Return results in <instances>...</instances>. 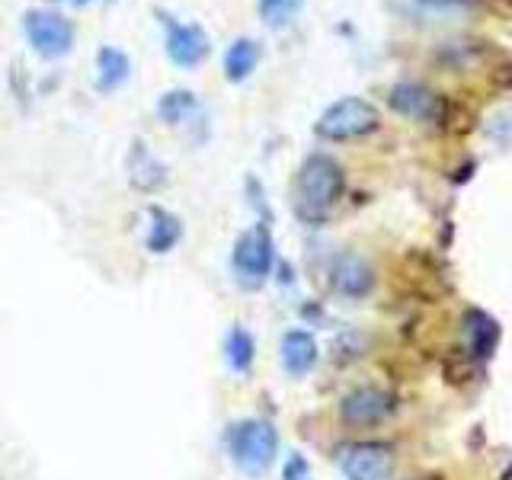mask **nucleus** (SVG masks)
<instances>
[{
	"instance_id": "f257e3e1",
	"label": "nucleus",
	"mask_w": 512,
	"mask_h": 480,
	"mask_svg": "<svg viewBox=\"0 0 512 480\" xmlns=\"http://www.w3.org/2000/svg\"><path fill=\"white\" fill-rule=\"evenodd\" d=\"M346 189V173L330 154H311L295 173V215L304 224H324Z\"/></svg>"
},
{
	"instance_id": "f03ea898",
	"label": "nucleus",
	"mask_w": 512,
	"mask_h": 480,
	"mask_svg": "<svg viewBox=\"0 0 512 480\" xmlns=\"http://www.w3.org/2000/svg\"><path fill=\"white\" fill-rule=\"evenodd\" d=\"M224 442H228L231 461L244 474H263L279 452V436L266 420L234 423L228 429V436H224Z\"/></svg>"
},
{
	"instance_id": "7ed1b4c3",
	"label": "nucleus",
	"mask_w": 512,
	"mask_h": 480,
	"mask_svg": "<svg viewBox=\"0 0 512 480\" xmlns=\"http://www.w3.org/2000/svg\"><path fill=\"white\" fill-rule=\"evenodd\" d=\"M23 36L29 48L45 61H58L74 52L77 29L64 13L52 7H36L23 13Z\"/></svg>"
},
{
	"instance_id": "20e7f679",
	"label": "nucleus",
	"mask_w": 512,
	"mask_h": 480,
	"mask_svg": "<svg viewBox=\"0 0 512 480\" xmlns=\"http://www.w3.org/2000/svg\"><path fill=\"white\" fill-rule=\"evenodd\" d=\"M378 109L375 103L362 100V96H343V100L330 103L314 125V132L324 141H352L362 135H372L378 128Z\"/></svg>"
},
{
	"instance_id": "39448f33",
	"label": "nucleus",
	"mask_w": 512,
	"mask_h": 480,
	"mask_svg": "<svg viewBox=\"0 0 512 480\" xmlns=\"http://www.w3.org/2000/svg\"><path fill=\"white\" fill-rule=\"evenodd\" d=\"M231 266L244 288H260L269 279L272 266H276V244H272L269 224H253L250 231L237 237Z\"/></svg>"
},
{
	"instance_id": "423d86ee",
	"label": "nucleus",
	"mask_w": 512,
	"mask_h": 480,
	"mask_svg": "<svg viewBox=\"0 0 512 480\" xmlns=\"http://www.w3.org/2000/svg\"><path fill=\"white\" fill-rule=\"evenodd\" d=\"M157 20L164 26V52L170 64L176 68H199V64L212 52V42H208V32L199 23H180L176 16L157 10Z\"/></svg>"
},
{
	"instance_id": "0eeeda50",
	"label": "nucleus",
	"mask_w": 512,
	"mask_h": 480,
	"mask_svg": "<svg viewBox=\"0 0 512 480\" xmlns=\"http://www.w3.org/2000/svg\"><path fill=\"white\" fill-rule=\"evenodd\" d=\"M388 106L400 116H407L420 125H442L448 116V103L445 96H439L426 84H413V80H400L388 93Z\"/></svg>"
},
{
	"instance_id": "6e6552de",
	"label": "nucleus",
	"mask_w": 512,
	"mask_h": 480,
	"mask_svg": "<svg viewBox=\"0 0 512 480\" xmlns=\"http://www.w3.org/2000/svg\"><path fill=\"white\" fill-rule=\"evenodd\" d=\"M336 464H340L346 480H388L394 468V455L388 445L356 442V445H343L336 452Z\"/></svg>"
},
{
	"instance_id": "1a4fd4ad",
	"label": "nucleus",
	"mask_w": 512,
	"mask_h": 480,
	"mask_svg": "<svg viewBox=\"0 0 512 480\" xmlns=\"http://www.w3.org/2000/svg\"><path fill=\"white\" fill-rule=\"evenodd\" d=\"M394 407H397L394 394H388L384 388H372V384H365V388H356V391H349L343 397L340 416H343V423H349V426H378L394 413Z\"/></svg>"
},
{
	"instance_id": "9d476101",
	"label": "nucleus",
	"mask_w": 512,
	"mask_h": 480,
	"mask_svg": "<svg viewBox=\"0 0 512 480\" xmlns=\"http://www.w3.org/2000/svg\"><path fill=\"white\" fill-rule=\"evenodd\" d=\"M330 279L343 298H365L375 288V269L368 266L359 253H343L340 260L333 263Z\"/></svg>"
},
{
	"instance_id": "9b49d317",
	"label": "nucleus",
	"mask_w": 512,
	"mask_h": 480,
	"mask_svg": "<svg viewBox=\"0 0 512 480\" xmlns=\"http://www.w3.org/2000/svg\"><path fill=\"white\" fill-rule=\"evenodd\" d=\"M260 58H263V48L256 39H250V36L234 39L228 48H224V58H221L224 77H228L231 84H244V80H250L253 71L260 68Z\"/></svg>"
},
{
	"instance_id": "f8f14e48",
	"label": "nucleus",
	"mask_w": 512,
	"mask_h": 480,
	"mask_svg": "<svg viewBox=\"0 0 512 480\" xmlns=\"http://www.w3.org/2000/svg\"><path fill=\"white\" fill-rule=\"evenodd\" d=\"M128 183L141 192H154L167 183V167L148 151L144 141H135L132 151H128Z\"/></svg>"
},
{
	"instance_id": "ddd939ff",
	"label": "nucleus",
	"mask_w": 512,
	"mask_h": 480,
	"mask_svg": "<svg viewBox=\"0 0 512 480\" xmlns=\"http://www.w3.org/2000/svg\"><path fill=\"white\" fill-rule=\"evenodd\" d=\"M317 365V340L308 330H288L282 336V368L288 375H308Z\"/></svg>"
},
{
	"instance_id": "4468645a",
	"label": "nucleus",
	"mask_w": 512,
	"mask_h": 480,
	"mask_svg": "<svg viewBox=\"0 0 512 480\" xmlns=\"http://www.w3.org/2000/svg\"><path fill=\"white\" fill-rule=\"evenodd\" d=\"M128 77H132V58L116 45H103L100 52H96V90L112 93L125 87Z\"/></svg>"
},
{
	"instance_id": "2eb2a0df",
	"label": "nucleus",
	"mask_w": 512,
	"mask_h": 480,
	"mask_svg": "<svg viewBox=\"0 0 512 480\" xmlns=\"http://www.w3.org/2000/svg\"><path fill=\"white\" fill-rule=\"evenodd\" d=\"M157 116H160V122H164V125L180 128L189 119L199 116V96L192 93V90H167L157 100Z\"/></svg>"
},
{
	"instance_id": "dca6fc26",
	"label": "nucleus",
	"mask_w": 512,
	"mask_h": 480,
	"mask_svg": "<svg viewBox=\"0 0 512 480\" xmlns=\"http://www.w3.org/2000/svg\"><path fill=\"white\" fill-rule=\"evenodd\" d=\"M183 237V221L167 208H151V231H148V250L151 253H170Z\"/></svg>"
},
{
	"instance_id": "f3484780",
	"label": "nucleus",
	"mask_w": 512,
	"mask_h": 480,
	"mask_svg": "<svg viewBox=\"0 0 512 480\" xmlns=\"http://www.w3.org/2000/svg\"><path fill=\"white\" fill-rule=\"evenodd\" d=\"M464 330H468L474 356H480V359L493 356L496 343H500V327H496L493 317H487L484 311H468L464 314Z\"/></svg>"
},
{
	"instance_id": "a211bd4d",
	"label": "nucleus",
	"mask_w": 512,
	"mask_h": 480,
	"mask_svg": "<svg viewBox=\"0 0 512 480\" xmlns=\"http://www.w3.org/2000/svg\"><path fill=\"white\" fill-rule=\"evenodd\" d=\"M224 359H228V365L234 368L237 375H247L253 368V359H256V343L250 330L244 327H234L228 333V340H224Z\"/></svg>"
},
{
	"instance_id": "6ab92c4d",
	"label": "nucleus",
	"mask_w": 512,
	"mask_h": 480,
	"mask_svg": "<svg viewBox=\"0 0 512 480\" xmlns=\"http://www.w3.org/2000/svg\"><path fill=\"white\" fill-rule=\"evenodd\" d=\"M304 0H260V16L263 23L272 29H282L295 20V13L301 10Z\"/></svg>"
},
{
	"instance_id": "aec40b11",
	"label": "nucleus",
	"mask_w": 512,
	"mask_h": 480,
	"mask_svg": "<svg viewBox=\"0 0 512 480\" xmlns=\"http://www.w3.org/2000/svg\"><path fill=\"white\" fill-rule=\"evenodd\" d=\"M285 480H311V468H308V461H304L301 455H292L285 461Z\"/></svg>"
},
{
	"instance_id": "412c9836",
	"label": "nucleus",
	"mask_w": 512,
	"mask_h": 480,
	"mask_svg": "<svg viewBox=\"0 0 512 480\" xmlns=\"http://www.w3.org/2000/svg\"><path fill=\"white\" fill-rule=\"evenodd\" d=\"M64 4H71V7H90L93 0H64Z\"/></svg>"
},
{
	"instance_id": "4be33fe9",
	"label": "nucleus",
	"mask_w": 512,
	"mask_h": 480,
	"mask_svg": "<svg viewBox=\"0 0 512 480\" xmlns=\"http://www.w3.org/2000/svg\"><path fill=\"white\" fill-rule=\"evenodd\" d=\"M429 4H452V0H429Z\"/></svg>"
}]
</instances>
